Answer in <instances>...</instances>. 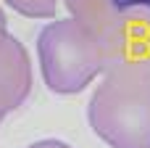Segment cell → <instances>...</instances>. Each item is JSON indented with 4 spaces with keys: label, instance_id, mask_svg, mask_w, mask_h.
Instances as JSON below:
<instances>
[{
    "label": "cell",
    "instance_id": "cell-1",
    "mask_svg": "<svg viewBox=\"0 0 150 148\" xmlns=\"http://www.w3.org/2000/svg\"><path fill=\"white\" fill-rule=\"evenodd\" d=\"M87 122L111 148H150V74L103 71L87 106Z\"/></svg>",
    "mask_w": 150,
    "mask_h": 148
},
{
    "label": "cell",
    "instance_id": "cell-2",
    "mask_svg": "<svg viewBox=\"0 0 150 148\" xmlns=\"http://www.w3.org/2000/svg\"><path fill=\"white\" fill-rule=\"evenodd\" d=\"M37 58L45 85L58 95L82 93L105 71L98 42L71 16L45 24L37 32Z\"/></svg>",
    "mask_w": 150,
    "mask_h": 148
},
{
    "label": "cell",
    "instance_id": "cell-3",
    "mask_svg": "<svg viewBox=\"0 0 150 148\" xmlns=\"http://www.w3.org/2000/svg\"><path fill=\"white\" fill-rule=\"evenodd\" d=\"M103 64L105 71L137 69L150 74V11L129 8L119 13L103 45Z\"/></svg>",
    "mask_w": 150,
    "mask_h": 148
},
{
    "label": "cell",
    "instance_id": "cell-4",
    "mask_svg": "<svg viewBox=\"0 0 150 148\" xmlns=\"http://www.w3.org/2000/svg\"><path fill=\"white\" fill-rule=\"evenodd\" d=\"M32 93V61L26 48L13 37H0V122L24 106V101Z\"/></svg>",
    "mask_w": 150,
    "mask_h": 148
},
{
    "label": "cell",
    "instance_id": "cell-5",
    "mask_svg": "<svg viewBox=\"0 0 150 148\" xmlns=\"http://www.w3.org/2000/svg\"><path fill=\"white\" fill-rule=\"evenodd\" d=\"M3 3L26 19H50L55 16L58 8V0H3Z\"/></svg>",
    "mask_w": 150,
    "mask_h": 148
},
{
    "label": "cell",
    "instance_id": "cell-6",
    "mask_svg": "<svg viewBox=\"0 0 150 148\" xmlns=\"http://www.w3.org/2000/svg\"><path fill=\"white\" fill-rule=\"evenodd\" d=\"M113 5L121 8V11H129V8H145V11H150V0H113Z\"/></svg>",
    "mask_w": 150,
    "mask_h": 148
},
{
    "label": "cell",
    "instance_id": "cell-7",
    "mask_svg": "<svg viewBox=\"0 0 150 148\" xmlns=\"http://www.w3.org/2000/svg\"><path fill=\"white\" fill-rule=\"evenodd\" d=\"M26 148H71V146L63 143V140H55V138H45V140H37V143H32Z\"/></svg>",
    "mask_w": 150,
    "mask_h": 148
},
{
    "label": "cell",
    "instance_id": "cell-8",
    "mask_svg": "<svg viewBox=\"0 0 150 148\" xmlns=\"http://www.w3.org/2000/svg\"><path fill=\"white\" fill-rule=\"evenodd\" d=\"M5 24H8V21H5V13H3V8H0V37L5 34Z\"/></svg>",
    "mask_w": 150,
    "mask_h": 148
},
{
    "label": "cell",
    "instance_id": "cell-9",
    "mask_svg": "<svg viewBox=\"0 0 150 148\" xmlns=\"http://www.w3.org/2000/svg\"><path fill=\"white\" fill-rule=\"evenodd\" d=\"M0 124H3V122H0Z\"/></svg>",
    "mask_w": 150,
    "mask_h": 148
}]
</instances>
